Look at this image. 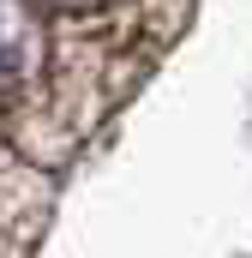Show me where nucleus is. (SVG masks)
Instances as JSON below:
<instances>
[{
	"mask_svg": "<svg viewBox=\"0 0 252 258\" xmlns=\"http://www.w3.org/2000/svg\"><path fill=\"white\" fill-rule=\"evenodd\" d=\"M48 48V30H42V12L30 0H0V84H18L42 66Z\"/></svg>",
	"mask_w": 252,
	"mask_h": 258,
	"instance_id": "f257e3e1",
	"label": "nucleus"
},
{
	"mask_svg": "<svg viewBox=\"0 0 252 258\" xmlns=\"http://www.w3.org/2000/svg\"><path fill=\"white\" fill-rule=\"evenodd\" d=\"M54 6H66V12H90V6H102V0H54Z\"/></svg>",
	"mask_w": 252,
	"mask_h": 258,
	"instance_id": "f03ea898",
	"label": "nucleus"
}]
</instances>
